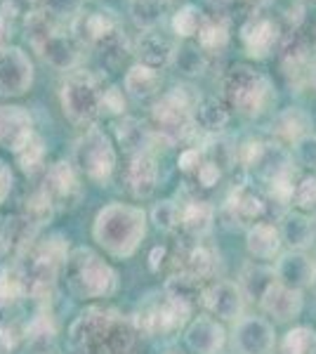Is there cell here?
I'll return each instance as SVG.
<instances>
[{"mask_svg": "<svg viewBox=\"0 0 316 354\" xmlns=\"http://www.w3.org/2000/svg\"><path fill=\"white\" fill-rule=\"evenodd\" d=\"M97 50H100V57L102 62L109 66H118L120 62L125 59V55H128V43H125V36L120 31H116L113 36H109L104 43L97 45Z\"/></svg>", "mask_w": 316, "mask_h": 354, "instance_id": "7bdbcfd3", "label": "cell"}, {"mask_svg": "<svg viewBox=\"0 0 316 354\" xmlns=\"http://www.w3.org/2000/svg\"><path fill=\"white\" fill-rule=\"evenodd\" d=\"M116 133H118V142L128 151H132V156H135V153L147 151L149 142L156 137L151 130H147L145 123L137 121V118H125V121L116 128Z\"/></svg>", "mask_w": 316, "mask_h": 354, "instance_id": "4dcf8cb0", "label": "cell"}, {"mask_svg": "<svg viewBox=\"0 0 316 354\" xmlns=\"http://www.w3.org/2000/svg\"><path fill=\"white\" fill-rule=\"evenodd\" d=\"M314 227H316V222H314Z\"/></svg>", "mask_w": 316, "mask_h": 354, "instance_id": "6f0895ef", "label": "cell"}, {"mask_svg": "<svg viewBox=\"0 0 316 354\" xmlns=\"http://www.w3.org/2000/svg\"><path fill=\"white\" fill-rule=\"evenodd\" d=\"M43 192L53 198L55 205H73L80 196L78 175L73 165L68 161H57L50 165L48 175H45Z\"/></svg>", "mask_w": 316, "mask_h": 354, "instance_id": "5bb4252c", "label": "cell"}, {"mask_svg": "<svg viewBox=\"0 0 316 354\" xmlns=\"http://www.w3.org/2000/svg\"><path fill=\"white\" fill-rule=\"evenodd\" d=\"M66 283L71 293L80 300H100L109 298L118 288V274L111 265L93 253L90 248H78L68 255Z\"/></svg>", "mask_w": 316, "mask_h": 354, "instance_id": "7a4b0ae2", "label": "cell"}, {"mask_svg": "<svg viewBox=\"0 0 316 354\" xmlns=\"http://www.w3.org/2000/svg\"><path fill=\"white\" fill-rule=\"evenodd\" d=\"M118 28V17L111 12V10H95V12L80 15L76 21H73V36L78 38L80 43L88 45H100L104 43L109 36H113Z\"/></svg>", "mask_w": 316, "mask_h": 354, "instance_id": "e0dca14e", "label": "cell"}, {"mask_svg": "<svg viewBox=\"0 0 316 354\" xmlns=\"http://www.w3.org/2000/svg\"><path fill=\"white\" fill-rule=\"evenodd\" d=\"M172 64L180 68L185 76H201L208 66V55L203 53L201 45L187 43L182 48L175 50V57H172Z\"/></svg>", "mask_w": 316, "mask_h": 354, "instance_id": "836d02e7", "label": "cell"}, {"mask_svg": "<svg viewBox=\"0 0 316 354\" xmlns=\"http://www.w3.org/2000/svg\"><path fill=\"white\" fill-rule=\"evenodd\" d=\"M33 85V62L21 48L0 50V95L21 97Z\"/></svg>", "mask_w": 316, "mask_h": 354, "instance_id": "9c48e42d", "label": "cell"}, {"mask_svg": "<svg viewBox=\"0 0 316 354\" xmlns=\"http://www.w3.org/2000/svg\"><path fill=\"white\" fill-rule=\"evenodd\" d=\"M109 111V113H123L125 111V97H123V90L111 85V88L104 90V97H102V111Z\"/></svg>", "mask_w": 316, "mask_h": 354, "instance_id": "7dc6e473", "label": "cell"}, {"mask_svg": "<svg viewBox=\"0 0 316 354\" xmlns=\"http://www.w3.org/2000/svg\"><path fill=\"white\" fill-rule=\"evenodd\" d=\"M224 95L243 116H260L274 102V88L267 76L250 66H232L224 76Z\"/></svg>", "mask_w": 316, "mask_h": 354, "instance_id": "5b68a950", "label": "cell"}, {"mask_svg": "<svg viewBox=\"0 0 316 354\" xmlns=\"http://www.w3.org/2000/svg\"><path fill=\"white\" fill-rule=\"evenodd\" d=\"M281 354H316V330L307 326L288 330L281 342Z\"/></svg>", "mask_w": 316, "mask_h": 354, "instance_id": "74e56055", "label": "cell"}, {"mask_svg": "<svg viewBox=\"0 0 316 354\" xmlns=\"http://www.w3.org/2000/svg\"><path fill=\"white\" fill-rule=\"evenodd\" d=\"M165 295L172 300L185 302V305H192V307L196 305L198 295L203 298V293H201V288H198V279H194L192 274H187V272L172 274L168 279V283H165Z\"/></svg>", "mask_w": 316, "mask_h": 354, "instance_id": "d6a6232c", "label": "cell"}, {"mask_svg": "<svg viewBox=\"0 0 316 354\" xmlns=\"http://www.w3.org/2000/svg\"><path fill=\"white\" fill-rule=\"evenodd\" d=\"M125 185L135 198H149L158 187V163L149 151L135 153L125 168Z\"/></svg>", "mask_w": 316, "mask_h": 354, "instance_id": "9a60e30c", "label": "cell"}, {"mask_svg": "<svg viewBox=\"0 0 316 354\" xmlns=\"http://www.w3.org/2000/svg\"><path fill=\"white\" fill-rule=\"evenodd\" d=\"M15 345H17V328L10 326V324H3V326H0V347H3L5 352H10V350H15Z\"/></svg>", "mask_w": 316, "mask_h": 354, "instance_id": "816d5d0a", "label": "cell"}, {"mask_svg": "<svg viewBox=\"0 0 316 354\" xmlns=\"http://www.w3.org/2000/svg\"><path fill=\"white\" fill-rule=\"evenodd\" d=\"M40 55L45 57L50 66L59 68V71H71L80 59V41L76 36L55 31L48 41L40 48Z\"/></svg>", "mask_w": 316, "mask_h": 354, "instance_id": "ffe728a7", "label": "cell"}, {"mask_svg": "<svg viewBox=\"0 0 316 354\" xmlns=\"http://www.w3.org/2000/svg\"><path fill=\"white\" fill-rule=\"evenodd\" d=\"M229 43V26L222 19H205L198 31V45L203 53H220Z\"/></svg>", "mask_w": 316, "mask_h": 354, "instance_id": "e575fe53", "label": "cell"}, {"mask_svg": "<svg viewBox=\"0 0 316 354\" xmlns=\"http://www.w3.org/2000/svg\"><path fill=\"white\" fill-rule=\"evenodd\" d=\"M151 220L160 232H175L177 227H182V205L175 201H160L154 205Z\"/></svg>", "mask_w": 316, "mask_h": 354, "instance_id": "b9f144b4", "label": "cell"}, {"mask_svg": "<svg viewBox=\"0 0 316 354\" xmlns=\"http://www.w3.org/2000/svg\"><path fill=\"white\" fill-rule=\"evenodd\" d=\"M215 265H217V258L215 253L203 243H196L192 248H187L182 253V267L180 272H187L192 274L194 279H208L212 272H215Z\"/></svg>", "mask_w": 316, "mask_h": 354, "instance_id": "83f0119b", "label": "cell"}, {"mask_svg": "<svg viewBox=\"0 0 316 354\" xmlns=\"http://www.w3.org/2000/svg\"><path fill=\"white\" fill-rule=\"evenodd\" d=\"M26 295L24 279L17 267H0V307H10Z\"/></svg>", "mask_w": 316, "mask_h": 354, "instance_id": "d590c367", "label": "cell"}, {"mask_svg": "<svg viewBox=\"0 0 316 354\" xmlns=\"http://www.w3.org/2000/svg\"><path fill=\"white\" fill-rule=\"evenodd\" d=\"M205 17L201 12V8L196 5H185L180 8L172 17V28L180 38H192V36H198L201 26H203Z\"/></svg>", "mask_w": 316, "mask_h": 354, "instance_id": "f35d334b", "label": "cell"}, {"mask_svg": "<svg viewBox=\"0 0 316 354\" xmlns=\"http://www.w3.org/2000/svg\"><path fill=\"white\" fill-rule=\"evenodd\" d=\"M277 335L269 322L260 317L241 319L234 328V350L239 354H272Z\"/></svg>", "mask_w": 316, "mask_h": 354, "instance_id": "8fae6325", "label": "cell"}, {"mask_svg": "<svg viewBox=\"0 0 316 354\" xmlns=\"http://www.w3.org/2000/svg\"><path fill=\"white\" fill-rule=\"evenodd\" d=\"M33 121L24 106H0V147L17 153L31 140Z\"/></svg>", "mask_w": 316, "mask_h": 354, "instance_id": "4fadbf2b", "label": "cell"}, {"mask_svg": "<svg viewBox=\"0 0 316 354\" xmlns=\"http://www.w3.org/2000/svg\"><path fill=\"white\" fill-rule=\"evenodd\" d=\"M68 260V245L64 236L45 239L43 243L33 245L26 255V262L21 267V279H24V290L33 300H48L55 290L57 274Z\"/></svg>", "mask_w": 316, "mask_h": 354, "instance_id": "3957f363", "label": "cell"}, {"mask_svg": "<svg viewBox=\"0 0 316 354\" xmlns=\"http://www.w3.org/2000/svg\"><path fill=\"white\" fill-rule=\"evenodd\" d=\"M194 121H196V128L205 133H220L229 123V111L217 100H201L194 109Z\"/></svg>", "mask_w": 316, "mask_h": 354, "instance_id": "f546056e", "label": "cell"}, {"mask_svg": "<svg viewBox=\"0 0 316 354\" xmlns=\"http://www.w3.org/2000/svg\"><path fill=\"white\" fill-rule=\"evenodd\" d=\"M93 236L111 258H130L147 236V213L137 205L109 203L97 213Z\"/></svg>", "mask_w": 316, "mask_h": 354, "instance_id": "6da1fadb", "label": "cell"}, {"mask_svg": "<svg viewBox=\"0 0 316 354\" xmlns=\"http://www.w3.org/2000/svg\"><path fill=\"white\" fill-rule=\"evenodd\" d=\"M241 41L243 48L248 50L250 57L264 59L274 53V48L281 41V26L274 17L252 15L243 26H241Z\"/></svg>", "mask_w": 316, "mask_h": 354, "instance_id": "30bf717a", "label": "cell"}, {"mask_svg": "<svg viewBox=\"0 0 316 354\" xmlns=\"http://www.w3.org/2000/svg\"><path fill=\"white\" fill-rule=\"evenodd\" d=\"M198 182H201V187H215L217 185V180H220V165H217L215 161H205L203 165L198 168Z\"/></svg>", "mask_w": 316, "mask_h": 354, "instance_id": "681fc988", "label": "cell"}, {"mask_svg": "<svg viewBox=\"0 0 316 354\" xmlns=\"http://www.w3.org/2000/svg\"><path fill=\"white\" fill-rule=\"evenodd\" d=\"M203 153H201L198 149H187L180 153V161H177V165H180L182 173H198V168L203 165Z\"/></svg>", "mask_w": 316, "mask_h": 354, "instance_id": "c3c4849f", "label": "cell"}, {"mask_svg": "<svg viewBox=\"0 0 316 354\" xmlns=\"http://www.w3.org/2000/svg\"><path fill=\"white\" fill-rule=\"evenodd\" d=\"M163 258H165V248L163 245H156V248L151 250V262H149V267H151L154 272H158L160 265H163Z\"/></svg>", "mask_w": 316, "mask_h": 354, "instance_id": "db71d44e", "label": "cell"}, {"mask_svg": "<svg viewBox=\"0 0 316 354\" xmlns=\"http://www.w3.org/2000/svg\"><path fill=\"white\" fill-rule=\"evenodd\" d=\"M102 97H104V90L100 88L97 78L88 71L71 73L59 90L64 116L76 125L95 121L97 113L102 111Z\"/></svg>", "mask_w": 316, "mask_h": 354, "instance_id": "8992f818", "label": "cell"}, {"mask_svg": "<svg viewBox=\"0 0 316 354\" xmlns=\"http://www.w3.org/2000/svg\"><path fill=\"white\" fill-rule=\"evenodd\" d=\"M292 201H295L297 208H302V210H312V208H316V175L304 177L300 185L295 187V194H292Z\"/></svg>", "mask_w": 316, "mask_h": 354, "instance_id": "f6af8a7d", "label": "cell"}, {"mask_svg": "<svg viewBox=\"0 0 316 354\" xmlns=\"http://www.w3.org/2000/svg\"><path fill=\"white\" fill-rule=\"evenodd\" d=\"M21 12V8H19V3L17 0H3V5H0V17H5V19H15L17 15Z\"/></svg>", "mask_w": 316, "mask_h": 354, "instance_id": "f5cc1de1", "label": "cell"}, {"mask_svg": "<svg viewBox=\"0 0 316 354\" xmlns=\"http://www.w3.org/2000/svg\"><path fill=\"white\" fill-rule=\"evenodd\" d=\"M260 305H262V312L274 317L277 322H290V319L300 317V312H302V293L277 281L262 295Z\"/></svg>", "mask_w": 316, "mask_h": 354, "instance_id": "ac0fdd59", "label": "cell"}, {"mask_svg": "<svg viewBox=\"0 0 316 354\" xmlns=\"http://www.w3.org/2000/svg\"><path fill=\"white\" fill-rule=\"evenodd\" d=\"M118 312L109 307H88L80 312L68 328V345L73 354H104L109 328L116 322Z\"/></svg>", "mask_w": 316, "mask_h": 354, "instance_id": "52a82bcc", "label": "cell"}, {"mask_svg": "<svg viewBox=\"0 0 316 354\" xmlns=\"http://www.w3.org/2000/svg\"><path fill=\"white\" fill-rule=\"evenodd\" d=\"M76 158L80 170L93 182H100V185L109 182V177L116 170V149H113V142L100 128H90L88 133L80 137L76 147Z\"/></svg>", "mask_w": 316, "mask_h": 354, "instance_id": "ba28073f", "label": "cell"}, {"mask_svg": "<svg viewBox=\"0 0 316 354\" xmlns=\"http://www.w3.org/2000/svg\"><path fill=\"white\" fill-rule=\"evenodd\" d=\"M15 158H17L19 168L24 170L26 175H33L36 170L43 168V161H45V142H43V137L33 133L31 140H28L26 145L15 153Z\"/></svg>", "mask_w": 316, "mask_h": 354, "instance_id": "8d00e7d4", "label": "cell"}, {"mask_svg": "<svg viewBox=\"0 0 316 354\" xmlns=\"http://www.w3.org/2000/svg\"><path fill=\"white\" fill-rule=\"evenodd\" d=\"M130 17L140 28L151 31L163 19V5L160 0H130Z\"/></svg>", "mask_w": 316, "mask_h": 354, "instance_id": "ab89813d", "label": "cell"}, {"mask_svg": "<svg viewBox=\"0 0 316 354\" xmlns=\"http://www.w3.org/2000/svg\"><path fill=\"white\" fill-rule=\"evenodd\" d=\"M203 305L208 307L212 317L224 319V322H236L243 314L245 293L234 281H217L203 290Z\"/></svg>", "mask_w": 316, "mask_h": 354, "instance_id": "7c38bea8", "label": "cell"}, {"mask_svg": "<svg viewBox=\"0 0 316 354\" xmlns=\"http://www.w3.org/2000/svg\"><path fill=\"white\" fill-rule=\"evenodd\" d=\"M277 279L284 286L302 290L316 279V267L302 250H290V253L281 255L277 265Z\"/></svg>", "mask_w": 316, "mask_h": 354, "instance_id": "d6986e66", "label": "cell"}, {"mask_svg": "<svg viewBox=\"0 0 316 354\" xmlns=\"http://www.w3.org/2000/svg\"><path fill=\"white\" fill-rule=\"evenodd\" d=\"M123 88L132 100H149V97L158 95L160 90V73L156 68L147 66V64H140L137 62L135 66L128 68L125 73V81H123Z\"/></svg>", "mask_w": 316, "mask_h": 354, "instance_id": "603a6c76", "label": "cell"}, {"mask_svg": "<svg viewBox=\"0 0 316 354\" xmlns=\"http://www.w3.org/2000/svg\"><path fill=\"white\" fill-rule=\"evenodd\" d=\"M185 340L194 354H220L224 340H227V333H224L222 324H217V319L196 317L189 324Z\"/></svg>", "mask_w": 316, "mask_h": 354, "instance_id": "2e32d148", "label": "cell"}, {"mask_svg": "<svg viewBox=\"0 0 316 354\" xmlns=\"http://www.w3.org/2000/svg\"><path fill=\"white\" fill-rule=\"evenodd\" d=\"M175 50L172 43L165 36H160L156 31H147L145 36L137 43V57H140V64H147L151 68H163L168 66L175 57Z\"/></svg>", "mask_w": 316, "mask_h": 354, "instance_id": "44dd1931", "label": "cell"}, {"mask_svg": "<svg viewBox=\"0 0 316 354\" xmlns=\"http://www.w3.org/2000/svg\"><path fill=\"white\" fill-rule=\"evenodd\" d=\"M137 338H140V330L135 328V322L123 319L118 314L116 322L109 328L104 354H132L137 350Z\"/></svg>", "mask_w": 316, "mask_h": 354, "instance_id": "484cf974", "label": "cell"}, {"mask_svg": "<svg viewBox=\"0 0 316 354\" xmlns=\"http://www.w3.org/2000/svg\"><path fill=\"white\" fill-rule=\"evenodd\" d=\"M12 170H10V165L0 158V203H5V198L10 196V192H12Z\"/></svg>", "mask_w": 316, "mask_h": 354, "instance_id": "f907efd6", "label": "cell"}, {"mask_svg": "<svg viewBox=\"0 0 316 354\" xmlns=\"http://www.w3.org/2000/svg\"><path fill=\"white\" fill-rule=\"evenodd\" d=\"M312 81H314V85H316V64H314V68H312Z\"/></svg>", "mask_w": 316, "mask_h": 354, "instance_id": "9f6ffc18", "label": "cell"}, {"mask_svg": "<svg viewBox=\"0 0 316 354\" xmlns=\"http://www.w3.org/2000/svg\"><path fill=\"white\" fill-rule=\"evenodd\" d=\"M33 3H36V0H33Z\"/></svg>", "mask_w": 316, "mask_h": 354, "instance_id": "680465c9", "label": "cell"}, {"mask_svg": "<svg viewBox=\"0 0 316 354\" xmlns=\"http://www.w3.org/2000/svg\"><path fill=\"white\" fill-rule=\"evenodd\" d=\"M8 41H10V21L5 17H0V50L10 48Z\"/></svg>", "mask_w": 316, "mask_h": 354, "instance_id": "11a10c76", "label": "cell"}, {"mask_svg": "<svg viewBox=\"0 0 316 354\" xmlns=\"http://www.w3.org/2000/svg\"><path fill=\"white\" fill-rule=\"evenodd\" d=\"M314 222L302 213H288L284 218V227H281V239L290 245L292 250H302L312 243L314 239Z\"/></svg>", "mask_w": 316, "mask_h": 354, "instance_id": "4316f807", "label": "cell"}, {"mask_svg": "<svg viewBox=\"0 0 316 354\" xmlns=\"http://www.w3.org/2000/svg\"><path fill=\"white\" fill-rule=\"evenodd\" d=\"M215 222V208L208 201H189L182 205V230L189 236H205Z\"/></svg>", "mask_w": 316, "mask_h": 354, "instance_id": "d4e9b609", "label": "cell"}, {"mask_svg": "<svg viewBox=\"0 0 316 354\" xmlns=\"http://www.w3.org/2000/svg\"><path fill=\"white\" fill-rule=\"evenodd\" d=\"M281 232L269 222H255L245 234V245H248V253L252 258L260 260H272L281 248Z\"/></svg>", "mask_w": 316, "mask_h": 354, "instance_id": "7402d4cb", "label": "cell"}, {"mask_svg": "<svg viewBox=\"0 0 316 354\" xmlns=\"http://www.w3.org/2000/svg\"><path fill=\"white\" fill-rule=\"evenodd\" d=\"M309 125H312V121H309V116L304 111H300V109H286L277 118V123H274V133H277V137H281V140L292 142V145H295L300 137L307 135Z\"/></svg>", "mask_w": 316, "mask_h": 354, "instance_id": "1f68e13d", "label": "cell"}, {"mask_svg": "<svg viewBox=\"0 0 316 354\" xmlns=\"http://www.w3.org/2000/svg\"><path fill=\"white\" fill-rule=\"evenodd\" d=\"M264 198L257 194L255 189H250V187H239L236 192L232 194V198H229V205L227 210L232 213V218L236 222H260V218L264 215Z\"/></svg>", "mask_w": 316, "mask_h": 354, "instance_id": "cb8c5ba5", "label": "cell"}, {"mask_svg": "<svg viewBox=\"0 0 316 354\" xmlns=\"http://www.w3.org/2000/svg\"><path fill=\"white\" fill-rule=\"evenodd\" d=\"M292 156L304 168L316 170V135H304L292 145Z\"/></svg>", "mask_w": 316, "mask_h": 354, "instance_id": "ee69618b", "label": "cell"}, {"mask_svg": "<svg viewBox=\"0 0 316 354\" xmlns=\"http://www.w3.org/2000/svg\"><path fill=\"white\" fill-rule=\"evenodd\" d=\"M277 281H279L277 270L262 267V265H248L243 270V274H241V288H243V293L257 300H262V295Z\"/></svg>", "mask_w": 316, "mask_h": 354, "instance_id": "f1b7e54d", "label": "cell"}, {"mask_svg": "<svg viewBox=\"0 0 316 354\" xmlns=\"http://www.w3.org/2000/svg\"><path fill=\"white\" fill-rule=\"evenodd\" d=\"M189 90L192 88L177 85V88L168 90L165 95H160V100L154 104L151 118L154 125H156V137L163 140L165 145H175V142L187 140L196 130L194 109H196L198 100Z\"/></svg>", "mask_w": 316, "mask_h": 354, "instance_id": "277c9868", "label": "cell"}, {"mask_svg": "<svg viewBox=\"0 0 316 354\" xmlns=\"http://www.w3.org/2000/svg\"><path fill=\"white\" fill-rule=\"evenodd\" d=\"M53 208H55L53 198H50L48 194L40 189V192L31 194V196L26 198V203H24V218L28 222H33L36 227H40L43 222L50 220V215H53Z\"/></svg>", "mask_w": 316, "mask_h": 354, "instance_id": "60d3db41", "label": "cell"}, {"mask_svg": "<svg viewBox=\"0 0 316 354\" xmlns=\"http://www.w3.org/2000/svg\"><path fill=\"white\" fill-rule=\"evenodd\" d=\"M45 12L53 17H73L80 10L83 0H43Z\"/></svg>", "mask_w": 316, "mask_h": 354, "instance_id": "bcb514c9", "label": "cell"}]
</instances>
